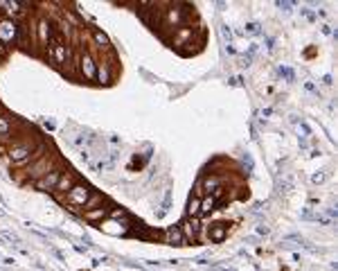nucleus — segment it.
Instances as JSON below:
<instances>
[{
	"label": "nucleus",
	"mask_w": 338,
	"mask_h": 271,
	"mask_svg": "<svg viewBox=\"0 0 338 271\" xmlns=\"http://www.w3.org/2000/svg\"><path fill=\"white\" fill-rule=\"evenodd\" d=\"M221 36L228 41V46H230V41H232V32H230L228 27H221Z\"/></svg>",
	"instance_id": "22"
},
{
	"label": "nucleus",
	"mask_w": 338,
	"mask_h": 271,
	"mask_svg": "<svg viewBox=\"0 0 338 271\" xmlns=\"http://www.w3.org/2000/svg\"><path fill=\"white\" fill-rule=\"evenodd\" d=\"M246 32H248V34H260V25H257V23H248V25H246Z\"/></svg>",
	"instance_id": "21"
},
{
	"label": "nucleus",
	"mask_w": 338,
	"mask_h": 271,
	"mask_svg": "<svg viewBox=\"0 0 338 271\" xmlns=\"http://www.w3.org/2000/svg\"><path fill=\"white\" fill-rule=\"evenodd\" d=\"M54 23L50 18H39L36 23H34V36H36V43H39L41 48H47L50 50V46H52L54 41Z\"/></svg>",
	"instance_id": "2"
},
{
	"label": "nucleus",
	"mask_w": 338,
	"mask_h": 271,
	"mask_svg": "<svg viewBox=\"0 0 338 271\" xmlns=\"http://www.w3.org/2000/svg\"><path fill=\"white\" fill-rule=\"evenodd\" d=\"M79 73H81V77H84L86 81H95V73H97V61H95V57H92L88 50H84V48H79Z\"/></svg>",
	"instance_id": "3"
},
{
	"label": "nucleus",
	"mask_w": 338,
	"mask_h": 271,
	"mask_svg": "<svg viewBox=\"0 0 338 271\" xmlns=\"http://www.w3.org/2000/svg\"><path fill=\"white\" fill-rule=\"evenodd\" d=\"M215 208H216V199L212 197V194L201 197V208H199V215H210Z\"/></svg>",
	"instance_id": "16"
},
{
	"label": "nucleus",
	"mask_w": 338,
	"mask_h": 271,
	"mask_svg": "<svg viewBox=\"0 0 338 271\" xmlns=\"http://www.w3.org/2000/svg\"><path fill=\"white\" fill-rule=\"evenodd\" d=\"M196 226H201V224H192V222H183V224H178V228H181V233H183V238H185V242H196Z\"/></svg>",
	"instance_id": "12"
},
{
	"label": "nucleus",
	"mask_w": 338,
	"mask_h": 271,
	"mask_svg": "<svg viewBox=\"0 0 338 271\" xmlns=\"http://www.w3.org/2000/svg\"><path fill=\"white\" fill-rule=\"evenodd\" d=\"M311 181H313V183H323V181H325V174H323V172L313 174V176H311Z\"/></svg>",
	"instance_id": "24"
},
{
	"label": "nucleus",
	"mask_w": 338,
	"mask_h": 271,
	"mask_svg": "<svg viewBox=\"0 0 338 271\" xmlns=\"http://www.w3.org/2000/svg\"><path fill=\"white\" fill-rule=\"evenodd\" d=\"M257 235H268V226H266V224H260V226H257Z\"/></svg>",
	"instance_id": "25"
},
{
	"label": "nucleus",
	"mask_w": 338,
	"mask_h": 271,
	"mask_svg": "<svg viewBox=\"0 0 338 271\" xmlns=\"http://www.w3.org/2000/svg\"><path fill=\"white\" fill-rule=\"evenodd\" d=\"M91 194H92V190L86 183H75L70 190L65 192L63 201L68 206H79V208H81V206L88 201V197H91Z\"/></svg>",
	"instance_id": "4"
},
{
	"label": "nucleus",
	"mask_w": 338,
	"mask_h": 271,
	"mask_svg": "<svg viewBox=\"0 0 338 271\" xmlns=\"http://www.w3.org/2000/svg\"><path fill=\"white\" fill-rule=\"evenodd\" d=\"M81 215H84L86 222L95 224V222H104L106 215H108V210H106V208H102V206H97V208H92V210H86V212H81Z\"/></svg>",
	"instance_id": "13"
},
{
	"label": "nucleus",
	"mask_w": 338,
	"mask_h": 271,
	"mask_svg": "<svg viewBox=\"0 0 338 271\" xmlns=\"http://www.w3.org/2000/svg\"><path fill=\"white\" fill-rule=\"evenodd\" d=\"M221 271H234V269H221Z\"/></svg>",
	"instance_id": "27"
},
{
	"label": "nucleus",
	"mask_w": 338,
	"mask_h": 271,
	"mask_svg": "<svg viewBox=\"0 0 338 271\" xmlns=\"http://www.w3.org/2000/svg\"><path fill=\"white\" fill-rule=\"evenodd\" d=\"M199 208H201V199L192 197L187 204V217H199Z\"/></svg>",
	"instance_id": "19"
},
{
	"label": "nucleus",
	"mask_w": 338,
	"mask_h": 271,
	"mask_svg": "<svg viewBox=\"0 0 338 271\" xmlns=\"http://www.w3.org/2000/svg\"><path fill=\"white\" fill-rule=\"evenodd\" d=\"M167 20L171 23V25H176V23L181 20V12H178V9H169V12H167Z\"/></svg>",
	"instance_id": "20"
},
{
	"label": "nucleus",
	"mask_w": 338,
	"mask_h": 271,
	"mask_svg": "<svg viewBox=\"0 0 338 271\" xmlns=\"http://www.w3.org/2000/svg\"><path fill=\"white\" fill-rule=\"evenodd\" d=\"M75 183H77L75 174H72V172H63V174H61V179H59V183H57V188H54L52 192L57 194L59 199H63V197H65V192L70 190Z\"/></svg>",
	"instance_id": "8"
},
{
	"label": "nucleus",
	"mask_w": 338,
	"mask_h": 271,
	"mask_svg": "<svg viewBox=\"0 0 338 271\" xmlns=\"http://www.w3.org/2000/svg\"><path fill=\"white\" fill-rule=\"evenodd\" d=\"M91 36H92V41H95V48H99L102 52H108V50H111V39H108V36H106L102 30L92 27V30H91Z\"/></svg>",
	"instance_id": "11"
},
{
	"label": "nucleus",
	"mask_w": 338,
	"mask_h": 271,
	"mask_svg": "<svg viewBox=\"0 0 338 271\" xmlns=\"http://www.w3.org/2000/svg\"><path fill=\"white\" fill-rule=\"evenodd\" d=\"M12 118H7V115H0V136H12Z\"/></svg>",
	"instance_id": "18"
},
{
	"label": "nucleus",
	"mask_w": 338,
	"mask_h": 271,
	"mask_svg": "<svg viewBox=\"0 0 338 271\" xmlns=\"http://www.w3.org/2000/svg\"><path fill=\"white\" fill-rule=\"evenodd\" d=\"M226 235H228V226H226V224H215V226H210V233H208L210 242H221Z\"/></svg>",
	"instance_id": "15"
},
{
	"label": "nucleus",
	"mask_w": 338,
	"mask_h": 271,
	"mask_svg": "<svg viewBox=\"0 0 338 271\" xmlns=\"http://www.w3.org/2000/svg\"><path fill=\"white\" fill-rule=\"evenodd\" d=\"M16 36H18V20L0 18V43L12 48L16 46Z\"/></svg>",
	"instance_id": "5"
},
{
	"label": "nucleus",
	"mask_w": 338,
	"mask_h": 271,
	"mask_svg": "<svg viewBox=\"0 0 338 271\" xmlns=\"http://www.w3.org/2000/svg\"><path fill=\"white\" fill-rule=\"evenodd\" d=\"M95 80L99 84H111V66L106 61H97V73H95Z\"/></svg>",
	"instance_id": "14"
},
{
	"label": "nucleus",
	"mask_w": 338,
	"mask_h": 271,
	"mask_svg": "<svg viewBox=\"0 0 338 271\" xmlns=\"http://www.w3.org/2000/svg\"><path fill=\"white\" fill-rule=\"evenodd\" d=\"M97 206H102V194H95V192H92L91 197H88V201L81 206V212L92 210V208H97Z\"/></svg>",
	"instance_id": "17"
},
{
	"label": "nucleus",
	"mask_w": 338,
	"mask_h": 271,
	"mask_svg": "<svg viewBox=\"0 0 338 271\" xmlns=\"http://www.w3.org/2000/svg\"><path fill=\"white\" fill-rule=\"evenodd\" d=\"M7 54H9V48H7V46H2V43H0V59H5Z\"/></svg>",
	"instance_id": "26"
},
{
	"label": "nucleus",
	"mask_w": 338,
	"mask_h": 271,
	"mask_svg": "<svg viewBox=\"0 0 338 271\" xmlns=\"http://www.w3.org/2000/svg\"><path fill=\"white\" fill-rule=\"evenodd\" d=\"M61 174H63V170L57 165L54 170H50L46 176H41L39 181H34V188H36L39 192H52L54 188H57L59 179H61Z\"/></svg>",
	"instance_id": "6"
},
{
	"label": "nucleus",
	"mask_w": 338,
	"mask_h": 271,
	"mask_svg": "<svg viewBox=\"0 0 338 271\" xmlns=\"http://www.w3.org/2000/svg\"><path fill=\"white\" fill-rule=\"evenodd\" d=\"M163 239H165V244H171V246H185L187 244L178 226H167L165 233H163Z\"/></svg>",
	"instance_id": "7"
},
{
	"label": "nucleus",
	"mask_w": 338,
	"mask_h": 271,
	"mask_svg": "<svg viewBox=\"0 0 338 271\" xmlns=\"http://www.w3.org/2000/svg\"><path fill=\"white\" fill-rule=\"evenodd\" d=\"M99 228L104 233H108V235H126V226L120 224V222H115V219H104V222H99Z\"/></svg>",
	"instance_id": "10"
},
{
	"label": "nucleus",
	"mask_w": 338,
	"mask_h": 271,
	"mask_svg": "<svg viewBox=\"0 0 338 271\" xmlns=\"http://www.w3.org/2000/svg\"><path fill=\"white\" fill-rule=\"evenodd\" d=\"M223 181H226V174H210L205 179H201V188L205 194L215 192L216 188H223Z\"/></svg>",
	"instance_id": "9"
},
{
	"label": "nucleus",
	"mask_w": 338,
	"mask_h": 271,
	"mask_svg": "<svg viewBox=\"0 0 338 271\" xmlns=\"http://www.w3.org/2000/svg\"><path fill=\"white\" fill-rule=\"evenodd\" d=\"M277 7H280V9H282V12H286V14H289V12H291V2H282V0H280V2H277Z\"/></svg>",
	"instance_id": "23"
},
{
	"label": "nucleus",
	"mask_w": 338,
	"mask_h": 271,
	"mask_svg": "<svg viewBox=\"0 0 338 271\" xmlns=\"http://www.w3.org/2000/svg\"><path fill=\"white\" fill-rule=\"evenodd\" d=\"M54 156L52 154H43V156H41V159H36L34 160V163H30V167H25V170H23V176H25L27 181H39L41 176H46L47 172H50V170H54Z\"/></svg>",
	"instance_id": "1"
}]
</instances>
